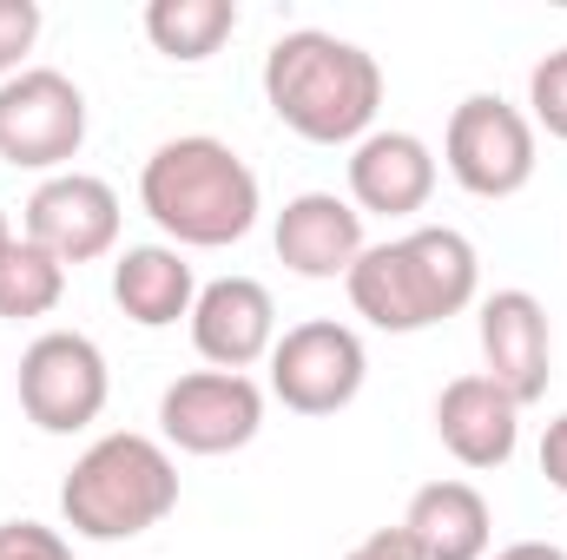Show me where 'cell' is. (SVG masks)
I'll use <instances>...</instances> for the list:
<instances>
[{
	"instance_id": "ba28073f",
	"label": "cell",
	"mask_w": 567,
	"mask_h": 560,
	"mask_svg": "<svg viewBox=\"0 0 567 560\" xmlns=\"http://www.w3.org/2000/svg\"><path fill=\"white\" fill-rule=\"evenodd\" d=\"M363 376H370V350L337 317L290 323L278 336V350H271V396L290 416H337V409H350L363 396Z\"/></svg>"
},
{
	"instance_id": "44dd1931",
	"label": "cell",
	"mask_w": 567,
	"mask_h": 560,
	"mask_svg": "<svg viewBox=\"0 0 567 560\" xmlns=\"http://www.w3.org/2000/svg\"><path fill=\"white\" fill-rule=\"evenodd\" d=\"M33 40H40V0H0V86L27 73Z\"/></svg>"
},
{
	"instance_id": "8fae6325",
	"label": "cell",
	"mask_w": 567,
	"mask_h": 560,
	"mask_svg": "<svg viewBox=\"0 0 567 560\" xmlns=\"http://www.w3.org/2000/svg\"><path fill=\"white\" fill-rule=\"evenodd\" d=\"M475 336H482V376L515 403H542L548 396V376H555V330H548V303L535 290H495L482 297V317H475Z\"/></svg>"
},
{
	"instance_id": "30bf717a",
	"label": "cell",
	"mask_w": 567,
	"mask_h": 560,
	"mask_svg": "<svg viewBox=\"0 0 567 560\" xmlns=\"http://www.w3.org/2000/svg\"><path fill=\"white\" fill-rule=\"evenodd\" d=\"M20 211H27V218H20V225H27L20 238L40 245L47 258H60L66 271L100 265V258L120 251L126 211H120V191H113L106 178H93V172H53V178H40Z\"/></svg>"
},
{
	"instance_id": "3957f363",
	"label": "cell",
	"mask_w": 567,
	"mask_h": 560,
	"mask_svg": "<svg viewBox=\"0 0 567 560\" xmlns=\"http://www.w3.org/2000/svg\"><path fill=\"white\" fill-rule=\"evenodd\" d=\"M265 106L297 139L357 145L377 133L383 113V66L357 40H337L323 27H297L265 53Z\"/></svg>"
},
{
	"instance_id": "9a60e30c",
	"label": "cell",
	"mask_w": 567,
	"mask_h": 560,
	"mask_svg": "<svg viewBox=\"0 0 567 560\" xmlns=\"http://www.w3.org/2000/svg\"><path fill=\"white\" fill-rule=\"evenodd\" d=\"M435 442H442L462 468H475V475L508 468L515 448H522V409H515L482 370H475V376H455V383H442V396H435Z\"/></svg>"
},
{
	"instance_id": "5bb4252c",
	"label": "cell",
	"mask_w": 567,
	"mask_h": 560,
	"mask_svg": "<svg viewBox=\"0 0 567 560\" xmlns=\"http://www.w3.org/2000/svg\"><path fill=\"white\" fill-rule=\"evenodd\" d=\"M435 198V152L416 133L377 126L350 145V205L363 218H416Z\"/></svg>"
},
{
	"instance_id": "484cf974",
	"label": "cell",
	"mask_w": 567,
	"mask_h": 560,
	"mask_svg": "<svg viewBox=\"0 0 567 560\" xmlns=\"http://www.w3.org/2000/svg\"><path fill=\"white\" fill-rule=\"evenodd\" d=\"M13 245V225H7V205H0V251Z\"/></svg>"
},
{
	"instance_id": "8992f818",
	"label": "cell",
	"mask_w": 567,
	"mask_h": 560,
	"mask_svg": "<svg viewBox=\"0 0 567 560\" xmlns=\"http://www.w3.org/2000/svg\"><path fill=\"white\" fill-rule=\"evenodd\" d=\"M442 165H449V178H455L468 198H488V205L528 191V185H535V165H542V158H535V126H528V113L508 106L502 93H468V100L449 113V126H442Z\"/></svg>"
},
{
	"instance_id": "e0dca14e",
	"label": "cell",
	"mask_w": 567,
	"mask_h": 560,
	"mask_svg": "<svg viewBox=\"0 0 567 560\" xmlns=\"http://www.w3.org/2000/svg\"><path fill=\"white\" fill-rule=\"evenodd\" d=\"M113 303L140 330H172L178 317H192L198 278H192V265H185L178 245H126L113 258Z\"/></svg>"
},
{
	"instance_id": "7c38bea8",
	"label": "cell",
	"mask_w": 567,
	"mask_h": 560,
	"mask_svg": "<svg viewBox=\"0 0 567 560\" xmlns=\"http://www.w3.org/2000/svg\"><path fill=\"white\" fill-rule=\"evenodd\" d=\"M192 350L212 363V370H251V363H271L278 350V303L258 278H212L198 283V303H192Z\"/></svg>"
},
{
	"instance_id": "7402d4cb",
	"label": "cell",
	"mask_w": 567,
	"mask_h": 560,
	"mask_svg": "<svg viewBox=\"0 0 567 560\" xmlns=\"http://www.w3.org/2000/svg\"><path fill=\"white\" fill-rule=\"evenodd\" d=\"M0 560H73V541L47 521H0Z\"/></svg>"
},
{
	"instance_id": "d6986e66",
	"label": "cell",
	"mask_w": 567,
	"mask_h": 560,
	"mask_svg": "<svg viewBox=\"0 0 567 560\" xmlns=\"http://www.w3.org/2000/svg\"><path fill=\"white\" fill-rule=\"evenodd\" d=\"M60 297H66V265L60 258H47L27 238H13L0 251V323H33V317L60 310Z\"/></svg>"
},
{
	"instance_id": "d4e9b609",
	"label": "cell",
	"mask_w": 567,
	"mask_h": 560,
	"mask_svg": "<svg viewBox=\"0 0 567 560\" xmlns=\"http://www.w3.org/2000/svg\"><path fill=\"white\" fill-rule=\"evenodd\" d=\"M488 560H567V548H555V541H508V548H495Z\"/></svg>"
},
{
	"instance_id": "ac0fdd59",
	"label": "cell",
	"mask_w": 567,
	"mask_h": 560,
	"mask_svg": "<svg viewBox=\"0 0 567 560\" xmlns=\"http://www.w3.org/2000/svg\"><path fill=\"white\" fill-rule=\"evenodd\" d=\"M231 33H238V0H152L145 7V40L178 66L212 60Z\"/></svg>"
},
{
	"instance_id": "7a4b0ae2",
	"label": "cell",
	"mask_w": 567,
	"mask_h": 560,
	"mask_svg": "<svg viewBox=\"0 0 567 560\" xmlns=\"http://www.w3.org/2000/svg\"><path fill=\"white\" fill-rule=\"evenodd\" d=\"M343 290H350V310L370 330L416 336V330H435V323H449L475 303L482 258L455 225H416L390 245H363Z\"/></svg>"
},
{
	"instance_id": "603a6c76",
	"label": "cell",
	"mask_w": 567,
	"mask_h": 560,
	"mask_svg": "<svg viewBox=\"0 0 567 560\" xmlns=\"http://www.w3.org/2000/svg\"><path fill=\"white\" fill-rule=\"evenodd\" d=\"M542 475H548L555 495H567V409L542 428Z\"/></svg>"
},
{
	"instance_id": "52a82bcc",
	"label": "cell",
	"mask_w": 567,
	"mask_h": 560,
	"mask_svg": "<svg viewBox=\"0 0 567 560\" xmlns=\"http://www.w3.org/2000/svg\"><path fill=\"white\" fill-rule=\"evenodd\" d=\"M86 145V93L53 73V66H27L0 86V165L13 172H73Z\"/></svg>"
},
{
	"instance_id": "5b68a950",
	"label": "cell",
	"mask_w": 567,
	"mask_h": 560,
	"mask_svg": "<svg viewBox=\"0 0 567 560\" xmlns=\"http://www.w3.org/2000/svg\"><path fill=\"white\" fill-rule=\"evenodd\" d=\"M13 390H20V416L40 435H80V428H93L106 416L113 370H106V350L86 330H47L20 350Z\"/></svg>"
},
{
	"instance_id": "277c9868",
	"label": "cell",
	"mask_w": 567,
	"mask_h": 560,
	"mask_svg": "<svg viewBox=\"0 0 567 560\" xmlns=\"http://www.w3.org/2000/svg\"><path fill=\"white\" fill-rule=\"evenodd\" d=\"M178 508V462L165 442L113 428L60 481V521L80 541H140Z\"/></svg>"
},
{
	"instance_id": "9c48e42d",
	"label": "cell",
	"mask_w": 567,
	"mask_h": 560,
	"mask_svg": "<svg viewBox=\"0 0 567 560\" xmlns=\"http://www.w3.org/2000/svg\"><path fill=\"white\" fill-rule=\"evenodd\" d=\"M265 428V390L238 370H192L165 383L158 396V435L178 455H238Z\"/></svg>"
},
{
	"instance_id": "ffe728a7",
	"label": "cell",
	"mask_w": 567,
	"mask_h": 560,
	"mask_svg": "<svg viewBox=\"0 0 567 560\" xmlns=\"http://www.w3.org/2000/svg\"><path fill=\"white\" fill-rule=\"evenodd\" d=\"M528 126L548 139H567V46L535 60V73H528Z\"/></svg>"
},
{
	"instance_id": "6da1fadb",
	"label": "cell",
	"mask_w": 567,
	"mask_h": 560,
	"mask_svg": "<svg viewBox=\"0 0 567 560\" xmlns=\"http://www.w3.org/2000/svg\"><path fill=\"white\" fill-rule=\"evenodd\" d=\"M140 211L178 251H225L251 238L265 191H258V172L225 139L178 133V139L152 145V158L140 165Z\"/></svg>"
},
{
	"instance_id": "4fadbf2b",
	"label": "cell",
	"mask_w": 567,
	"mask_h": 560,
	"mask_svg": "<svg viewBox=\"0 0 567 560\" xmlns=\"http://www.w3.org/2000/svg\"><path fill=\"white\" fill-rule=\"evenodd\" d=\"M271 245H278L284 271L310 283H337L363 258V211L337 191H297V198H284Z\"/></svg>"
},
{
	"instance_id": "2e32d148",
	"label": "cell",
	"mask_w": 567,
	"mask_h": 560,
	"mask_svg": "<svg viewBox=\"0 0 567 560\" xmlns=\"http://www.w3.org/2000/svg\"><path fill=\"white\" fill-rule=\"evenodd\" d=\"M416 560H488L495 548V515H488V495L475 481H429L410 495L403 521Z\"/></svg>"
},
{
	"instance_id": "cb8c5ba5",
	"label": "cell",
	"mask_w": 567,
	"mask_h": 560,
	"mask_svg": "<svg viewBox=\"0 0 567 560\" xmlns=\"http://www.w3.org/2000/svg\"><path fill=\"white\" fill-rule=\"evenodd\" d=\"M343 560H416V548H410L403 528H377V535H363Z\"/></svg>"
}]
</instances>
